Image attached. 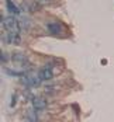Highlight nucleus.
<instances>
[{
    "mask_svg": "<svg viewBox=\"0 0 114 122\" xmlns=\"http://www.w3.org/2000/svg\"><path fill=\"white\" fill-rule=\"evenodd\" d=\"M33 107L35 108V110L41 111V110H45L47 108V101L44 100V98L41 97H35L33 100Z\"/></svg>",
    "mask_w": 114,
    "mask_h": 122,
    "instance_id": "f03ea898",
    "label": "nucleus"
},
{
    "mask_svg": "<svg viewBox=\"0 0 114 122\" xmlns=\"http://www.w3.org/2000/svg\"><path fill=\"white\" fill-rule=\"evenodd\" d=\"M3 25H4V28H6L9 32H13V34H18V32H20L18 21H17L14 17H6V18L3 20Z\"/></svg>",
    "mask_w": 114,
    "mask_h": 122,
    "instance_id": "f257e3e1",
    "label": "nucleus"
},
{
    "mask_svg": "<svg viewBox=\"0 0 114 122\" xmlns=\"http://www.w3.org/2000/svg\"><path fill=\"white\" fill-rule=\"evenodd\" d=\"M39 80H41L39 77H34V76H25L21 79V81L27 86H37L39 84Z\"/></svg>",
    "mask_w": 114,
    "mask_h": 122,
    "instance_id": "7ed1b4c3",
    "label": "nucleus"
},
{
    "mask_svg": "<svg viewBox=\"0 0 114 122\" xmlns=\"http://www.w3.org/2000/svg\"><path fill=\"white\" fill-rule=\"evenodd\" d=\"M52 70H51L49 67H45V69H42L41 72H39V79L41 80H49L52 79Z\"/></svg>",
    "mask_w": 114,
    "mask_h": 122,
    "instance_id": "20e7f679",
    "label": "nucleus"
},
{
    "mask_svg": "<svg viewBox=\"0 0 114 122\" xmlns=\"http://www.w3.org/2000/svg\"><path fill=\"white\" fill-rule=\"evenodd\" d=\"M13 59H14V61H17V62H21V61H24V56H23L21 53H17V55H14V56H13Z\"/></svg>",
    "mask_w": 114,
    "mask_h": 122,
    "instance_id": "0eeeda50",
    "label": "nucleus"
},
{
    "mask_svg": "<svg viewBox=\"0 0 114 122\" xmlns=\"http://www.w3.org/2000/svg\"><path fill=\"white\" fill-rule=\"evenodd\" d=\"M6 6H7V10H9V11H11V13H16V14H17V13L20 11V10H18V7L13 3L11 0H6Z\"/></svg>",
    "mask_w": 114,
    "mask_h": 122,
    "instance_id": "423d86ee",
    "label": "nucleus"
},
{
    "mask_svg": "<svg viewBox=\"0 0 114 122\" xmlns=\"http://www.w3.org/2000/svg\"><path fill=\"white\" fill-rule=\"evenodd\" d=\"M48 30H49L52 34H61V24L52 23V24L48 25Z\"/></svg>",
    "mask_w": 114,
    "mask_h": 122,
    "instance_id": "39448f33",
    "label": "nucleus"
},
{
    "mask_svg": "<svg viewBox=\"0 0 114 122\" xmlns=\"http://www.w3.org/2000/svg\"><path fill=\"white\" fill-rule=\"evenodd\" d=\"M39 1H41V3H42V4H47V3H49L51 0H39Z\"/></svg>",
    "mask_w": 114,
    "mask_h": 122,
    "instance_id": "6e6552de",
    "label": "nucleus"
}]
</instances>
